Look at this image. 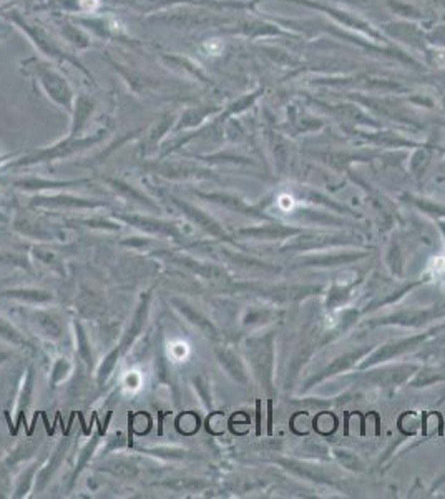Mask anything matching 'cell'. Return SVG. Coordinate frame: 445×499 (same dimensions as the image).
I'll return each instance as SVG.
<instances>
[{"instance_id": "44dd1931", "label": "cell", "mask_w": 445, "mask_h": 499, "mask_svg": "<svg viewBox=\"0 0 445 499\" xmlns=\"http://www.w3.org/2000/svg\"><path fill=\"white\" fill-rule=\"evenodd\" d=\"M72 223L80 225V227L90 228V230H100L115 233L121 230V222H118L113 216H92V218H77Z\"/></svg>"}, {"instance_id": "277c9868", "label": "cell", "mask_w": 445, "mask_h": 499, "mask_svg": "<svg viewBox=\"0 0 445 499\" xmlns=\"http://www.w3.org/2000/svg\"><path fill=\"white\" fill-rule=\"evenodd\" d=\"M150 303H152V293H143L137 308H135L132 320H130V325L126 326L125 333L121 335L120 343L117 345L118 350H120L121 357L132 350L135 343L138 341V338H140L143 331H145L150 317Z\"/></svg>"}, {"instance_id": "6da1fadb", "label": "cell", "mask_w": 445, "mask_h": 499, "mask_svg": "<svg viewBox=\"0 0 445 499\" xmlns=\"http://www.w3.org/2000/svg\"><path fill=\"white\" fill-rule=\"evenodd\" d=\"M113 218L118 222L128 225V227L135 228V230L146 233V235L163 236V238H171L175 241H183V235L179 232L178 225L168 220L158 218L155 215H145V214H113Z\"/></svg>"}, {"instance_id": "5b68a950", "label": "cell", "mask_w": 445, "mask_h": 499, "mask_svg": "<svg viewBox=\"0 0 445 499\" xmlns=\"http://www.w3.org/2000/svg\"><path fill=\"white\" fill-rule=\"evenodd\" d=\"M35 388H37V371L35 366L30 365L27 368L26 375L22 378V384L17 395V404H15V421L14 426L10 428V435L17 436L22 424H26L27 411L30 410L32 403L35 398Z\"/></svg>"}, {"instance_id": "ffe728a7", "label": "cell", "mask_w": 445, "mask_h": 499, "mask_svg": "<svg viewBox=\"0 0 445 499\" xmlns=\"http://www.w3.org/2000/svg\"><path fill=\"white\" fill-rule=\"evenodd\" d=\"M0 270H23L32 272L30 255L12 252V249H0Z\"/></svg>"}, {"instance_id": "3957f363", "label": "cell", "mask_w": 445, "mask_h": 499, "mask_svg": "<svg viewBox=\"0 0 445 499\" xmlns=\"http://www.w3.org/2000/svg\"><path fill=\"white\" fill-rule=\"evenodd\" d=\"M100 138H101V135H97V137H90V138H77V140L70 138V140L60 143V145L52 147V149L40 150V152L30 155V157L22 158V160L15 163V165H19V167L35 165V163L52 162V160H57V158L70 157V155L77 153L79 150H83V149H88V147H92L93 143H97Z\"/></svg>"}, {"instance_id": "d4e9b609", "label": "cell", "mask_w": 445, "mask_h": 499, "mask_svg": "<svg viewBox=\"0 0 445 499\" xmlns=\"http://www.w3.org/2000/svg\"><path fill=\"white\" fill-rule=\"evenodd\" d=\"M125 444V436L123 433H115V435H112L107 440V446H105L103 453L107 455V453L110 451H115V449H120L121 446Z\"/></svg>"}, {"instance_id": "9a60e30c", "label": "cell", "mask_w": 445, "mask_h": 499, "mask_svg": "<svg viewBox=\"0 0 445 499\" xmlns=\"http://www.w3.org/2000/svg\"><path fill=\"white\" fill-rule=\"evenodd\" d=\"M0 339H3V341L9 343L12 346L23 348V350H30V351L35 350L34 341L28 339L17 326L12 325V323L7 321L3 317H0Z\"/></svg>"}, {"instance_id": "e0dca14e", "label": "cell", "mask_w": 445, "mask_h": 499, "mask_svg": "<svg viewBox=\"0 0 445 499\" xmlns=\"http://www.w3.org/2000/svg\"><path fill=\"white\" fill-rule=\"evenodd\" d=\"M73 333H75V343H77V355L81 361L88 368L93 366L95 363V357H93V348L90 343L88 333L85 326L80 321H73Z\"/></svg>"}, {"instance_id": "f1b7e54d", "label": "cell", "mask_w": 445, "mask_h": 499, "mask_svg": "<svg viewBox=\"0 0 445 499\" xmlns=\"http://www.w3.org/2000/svg\"><path fill=\"white\" fill-rule=\"evenodd\" d=\"M7 158H9V157H0V163H2V162H6V160H7Z\"/></svg>"}, {"instance_id": "7a4b0ae2", "label": "cell", "mask_w": 445, "mask_h": 499, "mask_svg": "<svg viewBox=\"0 0 445 499\" xmlns=\"http://www.w3.org/2000/svg\"><path fill=\"white\" fill-rule=\"evenodd\" d=\"M34 208H48V210H98L108 208L110 203L105 200L83 198L70 194H45L35 195L30 200Z\"/></svg>"}, {"instance_id": "ac0fdd59", "label": "cell", "mask_w": 445, "mask_h": 499, "mask_svg": "<svg viewBox=\"0 0 445 499\" xmlns=\"http://www.w3.org/2000/svg\"><path fill=\"white\" fill-rule=\"evenodd\" d=\"M43 464V460H39L35 461V463H32L28 468H26L22 471V474L19 476L17 480V484H15V489H14V498H26L28 493H30V489H34L35 486V478L37 474H39L40 468H42Z\"/></svg>"}, {"instance_id": "83f0119b", "label": "cell", "mask_w": 445, "mask_h": 499, "mask_svg": "<svg viewBox=\"0 0 445 499\" xmlns=\"http://www.w3.org/2000/svg\"><path fill=\"white\" fill-rule=\"evenodd\" d=\"M12 353H9V351H0V366L3 365V363H7L10 359Z\"/></svg>"}, {"instance_id": "30bf717a", "label": "cell", "mask_w": 445, "mask_h": 499, "mask_svg": "<svg viewBox=\"0 0 445 499\" xmlns=\"http://www.w3.org/2000/svg\"><path fill=\"white\" fill-rule=\"evenodd\" d=\"M0 296L7 298V300H14L19 301V303L23 305H34V306H43V305H50L55 301V294L48 290H42V288H7L0 292Z\"/></svg>"}, {"instance_id": "7c38bea8", "label": "cell", "mask_w": 445, "mask_h": 499, "mask_svg": "<svg viewBox=\"0 0 445 499\" xmlns=\"http://www.w3.org/2000/svg\"><path fill=\"white\" fill-rule=\"evenodd\" d=\"M103 433H105V428H100V431L90 437L87 443H85L83 448L80 449L79 458H77V466H75V469H73L72 478H70V488L75 486V482H77V480H79L80 474L83 473V469L90 464L92 458L95 456L98 446H100V443H101V436H103Z\"/></svg>"}, {"instance_id": "8992f818", "label": "cell", "mask_w": 445, "mask_h": 499, "mask_svg": "<svg viewBox=\"0 0 445 499\" xmlns=\"http://www.w3.org/2000/svg\"><path fill=\"white\" fill-rule=\"evenodd\" d=\"M105 182H107V185L112 188V190L115 191L118 196H121V198L128 200V202H132V203H137V205L143 207L145 210L152 211V214H157V215L161 214V208L157 203V200H153L152 196H148L145 191L132 185V183L125 182V180H120V178H105Z\"/></svg>"}, {"instance_id": "ba28073f", "label": "cell", "mask_w": 445, "mask_h": 499, "mask_svg": "<svg viewBox=\"0 0 445 499\" xmlns=\"http://www.w3.org/2000/svg\"><path fill=\"white\" fill-rule=\"evenodd\" d=\"M27 318L43 338L57 341L63 337V323L55 313L47 312V310H32V312H27Z\"/></svg>"}, {"instance_id": "5bb4252c", "label": "cell", "mask_w": 445, "mask_h": 499, "mask_svg": "<svg viewBox=\"0 0 445 499\" xmlns=\"http://www.w3.org/2000/svg\"><path fill=\"white\" fill-rule=\"evenodd\" d=\"M141 455L157 458L160 461H185L191 458L190 451L183 448H173V446H143V448L137 449Z\"/></svg>"}, {"instance_id": "8fae6325", "label": "cell", "mask_w": 445, "mask_h": 499, "mask_svg": "<svg viewBox=\"0 0 445 499\" xmlns=\"http://www.w3.org/2000/svg\"><path fill=\"white\" fill-rule=\"evenodd\" d=\"M87 182L88 180H72V182H62V180H45V178L28 177V178L17 180L14 185L23 191H60V190H70V188L80 187Z\"/></svg>"}, {"instance_id": "52a82bcc", "label": "cell", "mask_w": 445, "mask_h": 499, "mask_svg": "<svg viewBox=\"0 0 445 499\" xmlns=\"http://www.w3.org/2000/svg\"><path fill=\"white\" fill-rule=\"evenodd\" d=\"M68 449H70V437H62V440H60V443L55 446V449H54V453H52L50 460H48L47 463L42 464V468H40L39 474H37L35 486H34V489L37 491V493H43L45 488H47V486L50 484L54 474L59 471V468L62 466L63 460L67 458Z\"/></svg>"}, {"instance_id": "9c48e42d", "label": "cell", "mask_w": 445, "mask_h": 499, "mask_svg": "<svg viewBox=\"0 0 445 499\" xmlns=\"http://www.w3.org/2000/svg\"><path fill=\"white\" fill-rule=\"evenodd\" d=\"M12 228L23 238L40 241V243H52V241L62 238V235L57 230H52V228L45 227V225L32 218H17L12 225Z\"/></svg>"}, {"instance_id": "4fadbf2b", "label": "cell", "mask_w": 445, "mask_h": 499, "mask_svg": "<svg viewBox=\"0 0 445 499\" xmlns=\"http://www.w3.org/2000/svg\"><path fill=\"white\" fill-rule=\"evenodd\" d=\"M171 306H173V308L177 310V312L181 314L186 321H190L191 325L198 326V328L201 331H205L206 335L213 333V326H211L210 320H206V318L203 317V314L199 313L193 305L188 303L186 300H183V298H177V296L171 298Z\"/></svg>"}, {"instance_id": "484cf974", "label": "cell", "mask_w": 445, "mask_h": 499, "mask_svg": "<svg viewBox=\"0 0 445 499\" xmlns=\"http://www.w3.org/2000/svg\"><path fill=\"white\" fill-rule=\"evenodd\" d=\"M193 384H195V390L199 393V396H201L203 402L206 403V406H210V399H208V384L205 382V378H201V376H196V378H193Z\"/></svg>"}, {"instance_id": "603a6c76", "label": "cell", "mask_w": 445, "mask_h": 499, "mask_svg": "<svg viewBox=\"0 0 445 499\" xmlns=\"http://www.w3.org/2000/svg\"><path fill=\"white\" fill-rule=\"evenodd\" d=\"M173 371H171V366L168 363V359L163 353H158L157 359H155V378L157 382L163 384L165 388H168V391L171 390L173 393H177V386L173 384Z\"/></svg>"}, {"instance_id": "d6986e66", "label": "cell", "mask_w": 445, "mask_h": 499, "mask_svg": "<svg viewBox=\"0 0 445 499\" xmlns=\"http://www.w3.org/2000/svg\"><path fill=\"white\" fill-rule=\"evenodd\" d=\"M98 471H103L112 474L115 478H125V480H133L140 474L138 466L128 460H113L105 463L103 466H98Z\"/></svg>"}, {"instance_id": "7402d4cb", "label": "cell", "mask_w": 445, "mask_h": 499, "mask_svg": "<svg viewBox=\"0 0 445 499\" xmlns=\"http://www.w3.org/2000/svg\"><path fill=\"white\" fill-rule=\"evenodd\" d=\"M120 358H121V353H120V350H118V346L113 348L112 351H108L107 357L103 358V361H101L100 366H98V371H97L98 386H103V384L108 382V378L112 376L113 371H115Z\"/></svg>"}, {"instance_id": "4316f807", "label": "cell", "mask_w": 445, "mask_h": 499, "mask_svg": "<svg viewBox=\"0 0 445 499\" xmlns=\"http://www.w3.org/2000/svg\"><path fill=\"white\" fill-rule=\"evenodd\" d=\"M121 243L126 245V247L143 248V247H148V245H153V240L152 238H137V236H133V238L123 240Z\"/></svg>"}, {"instance_id": "cb8c5ba5", "label": "cell", "mask_w": 445, "mask_h": 499, "mask_svg": "<svg viewBox=\"0 0 445 499\" xmlns=\"http://www.w3.org/2000/svg\"><path fill=\"white\" fill-rule=\"evenodd\" d=\"M70 373H72V361H70V359L65 358V357L57 358L54 366H52L50 379H48V382H50V386L54 388V390H55V388H59L60 384H62L65 379H67L68 376H70Z\"/></svg>"}, {"instance_id": "2e32d148", "label": "cell", "mask_w": 445, "mask_h": 499, "mask_svg": "<svg viewBox=\"0 0 445 499\" xmlns=\"http://www.w3.org/2000/svg\"><path fill=\"white\" fill-rule=\"evenodd\" d=\"M30 256H34L37 263L42 265L43 268L50 270V272H54L60 276H65V268L60 256L57 255L55 252H52V249H48L45 245H37V247L32 248Z\"/></svg>"}]
</instances>
